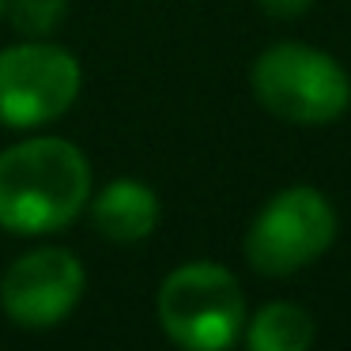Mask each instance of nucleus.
Masks as SVG:
<instances>
[{
    "label": "nucleus",
    "instance_id": "obj_11",
    "mask_svg": "<svg viewBox=\"0 0 351 351\" xmlns=\"http://www.w3.org/2000/svg\"><path fill=\"white\" fill-rule=\"evenodd\" d=\"M4 4H8V0H0V16H4Z\"/></svg>",
    "mask_w": 351,
    "mask_h": 351
},
{
    "label": "nucleus",
    "instance_id": "obj_7",
    "mask_svg": "<svg viewBox=\"0 0 351 351\" xmlns=\"http://www.w3.org/2000/svg\"><path fill=\"white\" fill-rule=\"evenodd\" d=\"M91 219H95V230L110 242H121V245L144 242L159 223V197L144 182L121 178V182H110L91 200Z\"/></svg>",
    "mask_w": 351,
    "mask_h": 351
},
{
    "label": "nucleus",
    "instance_id": "obj_9",
    "mask_svg": "<svg viewBox=\"0 0 351 351\" xmlns=\"http://www.w3.org/2000/svg\"><path fill=\"white\" fill-rule=\"evenodd\" d=\"M12 27L19 34H31V38H46L57 27L64 23V12H69V0H8L4 4Z\"/></svg>",
    "mask_w": 351,
    "mask_h": 351
},
{
    "label": "nucleus",
    "instance_id": "obj_3",
    "mask_svg": "<svg viewBox=\"0 0 351 351\" xmlns=\"http://www.w3.org/2000/svg\"><path fill=\"white\" fill-rule=\"evenodd\" d=\"M159 325L178 348L223 351L245 328V298L234 272L212 261L182 265L159 287Z\"/></svg>",
    "mask_w": 351,
    "mask_h": 351
},
{
    "label": "nucleus",
    "instance_id": "obj_5",
    "mask_svg": "<svg viewBox=\"0 0 351 351\" xmlns=\"http://www.w3.org/2000/svg\"><path fill=\"white\" fill-rule=\"evenodd\" d=\"M84 69L53 42H23L0 49V125L34 129L69 114L80 99Z\"/></svg>",
    "mask_w": 351,
    "mask_h": 351
},
{
    "label": "nucleus",
    "instance_id": "obj_10",
    "mask_svg": "<svg viewBox=\"0 0 351 351\" xmlns=\"http://www.w3.org/2000/svg\"><path fill=\"white\" fill-rule=\"evenodd\" d=\"M257 4H261V12L272 16V19H298L313 0H257Z\"/></svg>",
    "mask_w": 351,
    "mask_h": 351
},
{
    "label": "nucleus",
    "instance_id": "obj_4",
    "mask_svg": "<svg viewBox=\"0 0 351 351\" xmlns=\"http://www.w3.org/2000/svg\"><path fill=\"white\" fill-rule=\"evenodd\" d=\"M336 242V212L313 185H291L257 212L245 234V257L261 276H291L313 265Z\"/></svg>",
    "mask_w": 351,
    "mask_h": 351
},
{
    "label": "nucleus",
    "instance_id": "obj_8",
    "mask_svg": "<svg viewBox=\"0 0 351 351\" xmlns=\"http://www.w3.org/2000/svg\"><path fill=\"white\" fill-rule=\"evenodd\" d=\"M245 343L253 351H306L313 343V317L302 306L272 302L250 321Z\"/></svg>",
    "mask_w": 351,
    "mask_h": 351
},
{
    "label": "nucleus",
    "instance_id": "obj_2",
    "mask_svg": "<svg viewBox=\"0 0 351 351\" xmlns=\"http://www.w3.org/2000/svg\"><path fill=\"white\" fill-rule=\"evenodd\" d=\"M253 95L291 125H328L348 114L351 80L340 61L302 42L268 46L253 64Z\"/></svg>",
    "mask_w": 351,
    "mask_h": 351
},
{
    "label": "nucleus",
    "instance_id": "obj_1",
    "mask_svg": "<svg viewBox=\"0 0 351 351\" xmlns=\"http://www.w3.org/2000/svg\"><path fill=\"white\" fill-rule=\"evenodd\" d=\"M91 200V162L61 136H34L0 152V230L53 234Z\"/></svg>",
    "mask_w": 351,
    "mask_h": 351
},
{
    "label": "nucleus",
    "instance_id": "obj_6",
    "mask_svg": "<svg viewBox=\"0 0 351 351\" xmlns=\"http://www.w3.org/2000/svg\"><path fill=\"white\" fill-rule=\"evenodd\" d=\"M87 272L61 245H42L8 265L0 276V310L19 328H53L80 306Z\"/></svg>",
    "mask_w": 351,
    "mask_h": 351
}]
</instances>
